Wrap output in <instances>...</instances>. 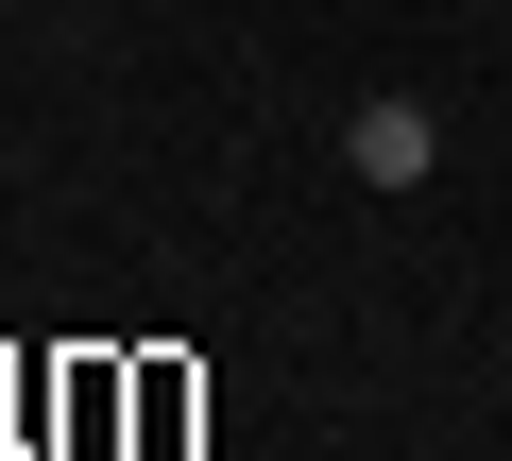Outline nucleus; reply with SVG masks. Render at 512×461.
Masks as SVG:
<instances>
[{
    "instance_id": "1",
    "label": "nucleus",
    "mask_w": 512,
    "mask_h": 461,
    "mask_svg": "<svg viewBox=\"0 0 512 461\" xmlns=\"http://www.w3.org/2000/svg\"><path fill=\"white\" fill-rule=\"evenodd\" d=\"M342 171H359V188H427V171H444V120H427L410 86H376V103L342 120Z\"/></svg>"
},
{
    "instance_id": "2",
    "label": "nucleus",
    "mask_w": 512,
    "mask_h": 461,
    "mask_svg": "<svg viewBox=\"0 0 512 461\" xmlns=\"http://www.w3.org/2000/svg\"><path fill=\"white\" fill-rule=\"evenodd\" d=\"M120 393H137V444H188V410H205L188 359H120Z\"/></svg>"
}]
</instances>
